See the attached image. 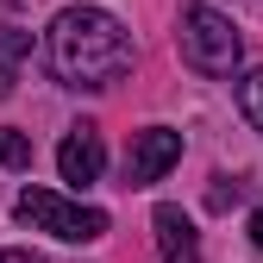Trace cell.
Segmentation results:
<instances>
[{
    "label": "cell",
    "mask_w": 263,
    "mask_h": 263,
    "mask_svg": "<svg viewBox=\"0 0 263 263\" xmlns=\"http://www.w3.org/2000/svg\"><path fill=\"white\" fill-rule=\"evenodd\" d=\"M44 50H50L57 82L63 88H88V94L113 88L132 69V38H125V25L107 7H69V13H57Z\"/></svg>",
    "instance_id": "obj_1"
},
{
    "label": "cell",
    "mask_w": 263,
    "mask_h": 263,
    "mask_svg": "<svg viewBox=\"0 0 263 263\" xmlns=\"http://www.w3.org/2000/svg\"><path fill=\"white\" fill-rule=\"evenodd\" d=\"M176 44H182V63L201 69V76H232L238 69V50H245L238 25L226 19L219 7H207V0H188V7H182Z\"/></svg>",
    "instance_id": "obj_2"
},
{
    "label": "cell",
    "mask_w": 263,
    "mask_h": 263,
    "mask_svg": "<svg viewBox=\"0 0 263 263\" xmlns=\"http://www.w3.org/2000/svg\"><path fill=\"white\" fill-rule=\"evenodd\" d=\"M19 219L31 226V232L63 238V245H88V238L107 232V213H101V207L63 201V194H50V188H25V194H19Z\"/></svg>",
    "instance_id": "obj_3"
},
{
    "label": "cell",
    "mask_w": 263,
    "mask_h": 263,
    "mask_svg": "<svg viewBox=\"0 0 263 263\" xmlns=\"http://www.w3.org/2000/svg\"><path fill=\"white\" fill-rule=\"evenodd\" d=\"M182 163V132L170 125H144V132H132V151H125V188H151L163 182Z\"/></svg>",
    "instance_id": "obj_4"
},
{
    "label": "cell",
    "mask_w": 263,
    "mask_h": 263,
    "mask_svg": "<svg viewBox=\"0 0 263 263\" xmlns=\"http://www.w3.org/2000/svg\"><path fill=\"white\" fill-rule=\"evenodd\" d=\"M57 170H63V182H69V188L101 182V170H107V144H101V132H94L88 119L69 125V138H63V151H57Z\"/></svg>",
    "instance_id": "obj_5"
},
{
    "label": "cell",
    "mask_w": 263,
    "mask_h": 263,
    "mask_svg": "<svg viewBox=\"0 0 263 263\" xmlns=\"http://www.w3.org/2000/svg\"><path fill=\"white\" fill-rule=\"evenodd\" d=\"M157 245H163V263H201V238H194V226L182 207H157Z\"/></svg>",
    "instance_id": "obj_6"
},
{
    "label": "cell",
    "mask_w": 263,
    "mask_h": 263,
    "mask_svg": "<svg viewBox=\"0 0 263 263\" xmlns=\"http://www.w3.org/2000/svg\"><path fill=\"white\" fill-rule=\"evenodd\" d=\"M31 57V31H19V25H0V94H13V82H19V63Z\"/></svg>",
    "instance_id": "obj_7"
},
{
    "label": "cell",
    "mask_w": 263,
    "mask_h": 263,
    "mask_svg": "<svg viewBox=\"0 0 263 263\" xmlns=\"http://www.w3.org/2000/svg\"><path fill=\"white\" fill-rule=\"evenodd\" d=\"M238 113H245V119L263 132V69H251V76L238 82Z\"/></svg>",
    "instance_id": "obj_8"
},
{
    "label": "cell",
    "mask_w": 263,
    "mask_h": 263,
    "mask_svg": "<svg viewBox=\"0 0 263 263\" xmlns=\"http://www.w3.org/2000/svg\"><path fill=\"white\" fill-rule=\"evenodd\" d=\"M0 163H7V170H31V138H25V132H0Z\"/></svg>",
    "instance_id": "obj_9"
},
{
    "label": "cell",
    "mask_w": 263,
    "mask_h": 263,
    "mask_svg": "<svg viewBox=\"0 0 263 263\" xmlns=\"http://www.w3.org/2000/svg\"><path fill=\"white\" fill-rule=\"evenodd\" d=\"M251 245L263 251V201H257V213H251Z\"/></svg>",
    "instance_id": "obj_10"
},
{
    "label": "cell",
    "mask_w": 263,
    "mask_h": 263,
    "mask_svg": "<svg viewBox=\"0 0 263 263\" xmlns=\"http://www.w3.org/2000/svg\"><path fill=\"white\" fill-rule=\"evenodd\" d=\"M0 263H38L31 251H0Z\"/></svg>",
    "instance_id": "obj_11"
}]
</instances>
